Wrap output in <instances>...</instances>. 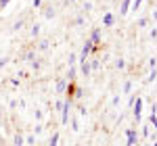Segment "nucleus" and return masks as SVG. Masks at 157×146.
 I'll return each mask as SVG.
<instances>
[{
    "label": "nucleus",
    "instance_id": "9b49d317",
    "mask_svg": "<svg viewBox=\"0 0 157 146\" xmlns=\"http://www.w3.org/2000/svg\"><path fill=\"white\" fill-rule=\"evenodd\" d=\"M128 6H130V0H126V2H124V11H121V13H128V11H126Z\"/></svg>",
    "mask_w": 157,
    "mask_h": 146
},
{
    "label": "nucleus",
    "instance_id": "9d476101",
    "mask_svg": "<svg viewBox=\"0 0 157 146\" xmlns=\"http://www.w3.org/2000/svg\"><path fill=\"white\" fill-rule=\"evenodd\" d=\"M155 77H157V73H155V69H153V71H151V75H149V82H153Z\"/></svg>",
    "mask_w": 157,
    "mask_h": 146
},
{
    "label": "nucleus",
    "instance_id": "6e6552de",
    "mask_svg": "<svg viewBox=\"0 0 157 146\" xmlns=\"http://www.w3.org/2000/svg\"><path fill=\"white\" fill-rule=\"evenodd\" d=\"M82 71H84V75H88V73H90V67H88L86 63H84V65H82Z\"/></svg>",
    "mask_w": 157,
    "mask_h": 146
},
{
    "label": "nucleus",
    "instance_id": "423d86ee",
    "mask_svg": "<svg viewBox=\"0 0 157 146\" xmlns=\"http://www.w3.org/2000/svg\"><path fill=\"white\" fill-rule=\"evenodd\" d=\"M59 142V134H52V140H50V146H57Z\"/></svg>",
    "mask_w": 157,
    "mask_h": 146
},
{
    "label": "nucleus",
    "instance_id": "f03ea898",
    "mask_svg": "<svg viewBox=\"0 0 157 146\" xmlns=\"http://www.w3.org/2000/svg\"><path fill=\"white\" fill-rule=\"evenodd\" d=\"M90 50H92V42H86V44H84V50H82V61H84V63H86V54H88Z\"/></svg>",
    "mask_w": 157,
    "mask_h": 146
},
{
    "label": "nucleus",
    "instance_id": "0eeeda50",
    "mask_svg": "<svg viewBox=\"0 0 157 146\" xmlns=\"http://www.w3.org/2000/svg\"><path fill=\"white\" fill-rule=\"evenodd\" d=\"M105 23H107V25L113 23V17H111V15H105Z\"/></svg>",
    "mask_w": 157,
    "mask_h": 146
},
{
    "label": "nucleus",
    "instance_id": "f8f14e48",
    "mask_svg": "<svg viewBox=\"0 0 157 146\" xmlns=\"http://www.w3.org/2000/svg\"><path fill=\"white\" fill-rule=\"evenodd\" d=\"M151 123H153V125L157 127V117H155V115H151Z\"/></svg>",
    "mask_w": 157,
    "mask_h": 146
},
{
    "label": "nucleus",
    "instance_id": "f257e3e1",
    "mask_svg": "<svg viewBox=\"0 0 157 146\" xmlns=\"http://www.w3.org/2000/svg\"><path fill=\"white\" fill-rule=\"evenodd\" d=\"M140 109H143V100L136 98V107H134V115H136V121L140 119Z\"/></svg>",
    "mask_w": 157,
    "mask_h": 146
},
{
    "label": "nucleus",
    "instance_id": "ddd939ff",
    "mask_svg": "<svg viewBox=\"0 0 157 146\" xmlns=\"http://www.w3.org/2000/svg\"><path fill=\"white\" fill-rule=\"evenodd\" d=\"M9 4V0H0V6H6Z\"/></svg>",
    "mask_w": 157,
    "mask_h": 146
},
{
    "label": "nucleus",
    "instance_id": "2eb2a0df",
    "mask_svg": "<svg viewBox=\"0 0 157 146\" xmlns=\"http://www.w3.org/2000/svg\"><path fill=\"white\" fill-rule=\"evenodd\" d=\"M153 146H157V144H153Z\"/></svg>",
    "mask_w": 157,
    "mask_h": 146
},
{
    "label": "nucleus",
    "instance_id": "39448f33",
    "mask_svg": "<svg viewBox=\"0 0 157 146\" xmlns=\"http://www.w3.org/2000/svg\"><path fill=\"white\" fill-rule=\"evenodd\" d=\"M21 144H23V138L17 134V136H15V146H21Z\"/></svg>",
    "mask_w": 157,
    "mask_h": 146
},
{
    "label": "nucleus",
    "instance_id": "1a4fd4ad",
    "mask_svg": "<svg viewBox=\"0 0 157 146\" xmlns=\"http://www.w3.org/2000/svg\"><path fill=\"white\" fill-rule=\"evenodd\" d=\"M57 90L63 92V90H65V82H59V84H57Z\"/></svg>",
    "mask_w": 157,
    "mask_h": 146
},
{
    "label": "nucleus",
    "instance_id": "7ed1b4c3",
    "mask_svg": "<svg viewBox=\"0 0 157 146\" xmlns=\"http://www.w3.org/2000/svg\"><path fill=\"white\" fill-rule=\"evenodd\" d=\"M134 142H136V134L130 130V132H128V146H134Z\"/></svg>",
    "mask_w": 157,
    "mask_h": 146
},
{
    "label": "nucleus",
    "instance_id": "20e7f679",
    "mask_svg": "<svg viewBox=\"0 0 157 146\" xmlns=\"http://www.w3.org/2000/svg\"><path fill=\"white\" fill-rule=\"evenodd\" d=\"M61 109H63V123H67V111H69V102H67V104H63Z\"/></svg>",
    "mask_w": 157,
    "mask_h": 146
},
{
    "label": "nucleus",
    "instance_id": "4468645a",
    "mask_svg": "<svg viewBox=\"0 0 157 146\" xmlns=\"http://www.w3.org/2000/svg\"><path fill=\"white\" fill-rule=\"evenodd\" d=\"M140 2H143V0H136V2H134V9H136V6H138V4H140Z\"/></svg>",
    "mask_w": 157,
    "mask_h": 146
}]
</instances>
